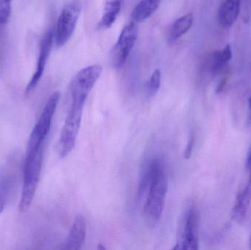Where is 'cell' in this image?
Here are the masks:
<instances>
[{
	"label": "cell",
	"mask_w": 251,
	"mask_h": 250,
	"mask_svg": "<svg viewBox=\"0 0 251 250\" xmlns=\"http://www.w3.org/2000/svg\"><path fill=\"white\" fill-rule=\"evenodd\" d=\"M57 107L55 101L53 100L47 101L29 136L24 165L23 184L19 204L21 212H26L29 210L36 192L42 168L44 144Z\"/></svg>",
	"instance_id": "1"
},
{
	"label": "cell",
	"mask_w": 251,
	"mask_h": 250,
	"mask_svg": "<svg viewBox=\"0 0 251 250\" xmlns=\"http://www.w3.org/2000/svg\"><path fill=\"white\" fill-rule=\"evenodd\" d=\"M168 191V180L163 165L156 172L143 201V214L148 225L154 227L162 217Z\"/></svg>",
	"instance_id": "2"
},
{
	"label": "cell",
	"mask_w": 251,
	"mask_h": 250,
	"mask_svg": "<svg viewBox=\"0 0 251 250\" xmlns=\"http://www.w3.org/2000/svg\"><path fill=\"white\" fill-rule=\"evenodd\" d=\"M84 106L71 104L59 139L58 151L61 158L67 157L75 148L82 123Z\"/></svg>",
	"instance_id": "3"
},
{
	"label": "cell",
	"mask_w": 251,
	"mask_h": 250,
	"mask_svg": "<svg viewBox=\"0 0 251 250\" xmlns=\"http://www.w3.org/2000/svg\"><path fill=\"white\" fill-rule=\"evenodd\" d=\"M100 65H92L82 69L74 77L70 85L72 104L85 105L93 87L102 73Z\"/></svg>",
	"instance_id": "4"
},
{
	"label": "cell",
	"mask_w": 251,
	"mask_h": 250,
	"mask_svg": "<svg viewBox=\"0 0 251 250\" xmlns=\"http://www.w3.org/2000/svg\"><path fill=\"white\" fill-rule=\"evenodd\" d=\"M82 8L81 1L74 0L62 10L56 27L55 43L57 47L63 46L70 39L76 28Z\"/></svg>",
	"instance_id": "5"
},
{
	"label": "cell",
	"mask_w": 251,
	"mask_h": 250,
	"mask_svg": "<svg viewBox=\"0 0 251 250\" xmlns=\"http://www.w3.org/2000/svg\"><path fill=\"white\" fill-rule=\"evenodd\" d=\"M137 35L138 31L134 22L124 28L112 52V64L115 68H120L124 66L135 45Z\"/></svg>",
	"instance_id": "6"
},
{
	"label": "cell",
	"mask_w": 251,
	"mask_h": 250,
	"mask_svg": "<svg viewBox=\"0 0 251 250\" xmlns=\"http://www.w3.org/2000/svg\"><path fill=\"white\" fill-rule=\"evenodd\" d=\"M53 38H54L53 32L51 30H49L48 32L44 34V37L41 39L36 69L31 78V80L29 81L27 86H26V94L30 93L36 88L38 82H40L43 74H44L47 60H48L51 48H52Z\"/></svg>",
	"instance_id": "7"
},
{
	"label": "cell",
	"mask_w": 251,
	"mask_h": 250,
	"mask_svg": "<svg viewBox=\"0 0 251 250\" xmlns=\"http://www.w3.org/2000/svg\"><path fill=\"white\" fill-rule=\"evenodd\" d=\"M232 58V50L229 44L225 48L208 54L202 62L201 70L212 76H217L222 73Z\"/></svg>",
	"instance_id": "8"
},
{
	"label": "cell",
	"mask_w": 251,
	"mask_h": 250,
	"mask_svg": "<svg viewBox=\"0 0 251 250\" xmlns=\"http://www.w3.org/2000/svg\"><path fill=\"white\" fill-rule=\"evenodd\" d=\"M181 249L197 250L199 249L198 239V214L196 208L191 206L185 217L182 242Z\"/></svg>",
	"instance_id": "9"
},
{
	"label": "cell",
	"mask_w": 251,
	"mask_h": 250,
	"mask_svg": "<svg viewBox=\"0 0 251 250\" xmlns=\"http://www.w3.org/2000/svg\"><path fill=\"white\" fill-rule=\"evenodd\" d=\"M86 222L82 215H78L71 227L69 236L65 243V249L79 250L82 249L86 238Z\"/></svg>",
	"instance_id": "10"
},
{
	"label": "cell",
	"mask_w": 251,
	"mask_h": 250,
	"mask_svg": "<svg viewBox=\"0 0 251 250\" xmlns=\"http://www.w3.org/2000/svg\"><path fill=\"white\" fill-rule=\"evenodd\" d=\"M242 0H224L218 13L220 25L229 29L235 23L240 14Z\"/></svg>",
	"instance_id": "11"
},
{
	"label": "cell",
	"mask_w": 251,
	"mask_h": 250,
	"mask_svg": "<svg viewBox=\"0 0 251 250\" xmlns=\"http://www.w3.org/2000/svg\"><path fill=\"white\" fill-rule=\"evenodd\" d=\"M251 202V171L249 172V179L247 184L237 195L232 210V218L238 223H241L246 218Z\"/></svg>",
	"instance_id": "12"
},
{
	"label": "cell",
	"mask_w": 251,
	"mask_h": 250,
	"mask_svg": "<svg viewBox=\"0 0 251 250\" xmlns=\"http://www.w3.org/2000/svg\"><path fill=\"white\" fill-rule=\"evenodd\" d=\"M161 0H141L134 7L131 19L134 23H140L150 17L159 7Z\"/></svg>",
	"instance_id": "13"
},
{
	"label": "cell",
	"mask_w": 251,
	"mask_h": 250,
	"mask_svg": "<svg viewBox=\"0 0 251 250\" xmlns=\"http://www.w3.org/2000/svg\"><path fill=\"white\" fill-rule=\"evenodd\" d=\"M193 16L191 13L177 19L170 28L168 41L171 44L185 35L193 26Z\"/></svg>",
	"instance_id": "14"
},
{
	"label": "cell",
	"mask_w": 251,
	"mask_h": 250,
	"mask_svg": "<svg viewBox=\"0 0 251 250\" xmlns=\"http://www.w3.org/2000/svg\"><path fill=\"white\" fill-rule=\"evenodd\" d=\"M120 10L121 2L119 0H113L107 2L104 8L102 19L99 23V27L101 29H107L111 27L116 22Z\"/></svg>",
	"instance_id": "15"
},
{
	"label": "cell",
	"mask_w": 251,
	"mask_h": 250,
	"mask_svg": "<svg viewBox=\"0 0 251 250\" xmlns=\"http://www.w3.org/2000/svg\"><path fill=\"white\" fill-rule=\"evenodd\" d=\"M161 84V72L159 70H156L151 76L148 82V94L149 96L154 97L159 91Z\"/></svg>",
	"instance_id": "16"
},
{
	"label": "cell",
	"mask_w": 251,
	"mask_h": 250,
	"mask_svg": "<svg viewBox=\"0 0 251 250\" xmlns=\"http://www.w3.org/2000/svg\"><path fill=\"white\" fill-rule=\"evenodd\" d=\"M12 0H0V23L4 24L8 22L11 13Z\"/></svg>",
	"instance_id": "17"
},
{
	"label": "cell",
	"mask_w": 251,
	"mask_h": 250,
	"mask_svg": "<svg viewBox=\"0 0 251 250\" xmlns=\"http://www.w3.org/2000/svg\"><path fill=\"white\" fill-rule=\"evenodd\" d=\"M193 145H194V137L193 136H190V141H189L188 145H187V148L185 151V158H190L191 155L192 150H193Z\"/></svg>",
	"instance_id": "18"
},
{
	"label": "cell",
	"mask_w": 251,
	"mask_h": 250,
	"mask_svg": "<svg viewBox=\"0 0 251 250\" xmlns=\"http://www.w3.org/2000/svg\"><path fill=\"white\" fill-rule=\"evenodd\" d=\"M246 167L248 171H251V146L249 153H248L247 157H246Z\"/></svg>",
	"instance_id": "19"
},
{
	"label": "cell",
	"mask_w": 251,
	"mask_h": 250,
	"mask_svg": "<svg viewBox=\"0 0 251 250\" xmlns=\"http://www.w3.org/2000/svg\"><path fill=\"white\" fill-rule=\"evenodd\" d=\"M247 125L251 127V96L249 100V114H248Z\"/></svg>",
	"instance_id": "20"
},
{
	"label": "cell",
	"mask_w": 251,
	"mask_h": 250,
	"mask_svg": "<svg viewBox=\"0 0 251 250\" xmlns=\"http://www.w3.org/2000/svg\"><path fill=\"white\" fill-rule=\"evenodd\" d=\"M4 201H3L2 198L0 196V214L2 212L3 210H4Z\"/></svg>",
	"instance_id": "21"
},
{
	"label": "cell",
	"mask_w": 251,
	"mask_h": 250,
	"mask_svg": "<svg viewBox=\"0 0 251 250\" xmlns=\"http://www.w3.org/2000/svg\"><path fill=\"white\" fill-rule=\"evenodd\" d=\"M98 249L99 250H106V248H104V246H101V245H99V248H98Z\"/></svg>",
	"instance_id": "22"
},
{
	"label": "cell",
	"mask_w": 251,
	"mask_h": 250,
	"mask_svg": "<svg viewBox=\"0 0 251 250\" xmlns=\"http://www.w3.org/2000/svg\"><path fill=\"white\" fill-rule=\"evenodd\" d=\"M250 246H251V239H250Z\"/></svg>",
	"instance_id": "23"
}]
</instances>
